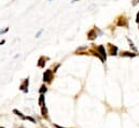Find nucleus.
<instances>
[{"instance_id": "obj_1", "label": "nucleus", "mask_w": 139, "mask_h": 128, "mask_svg": "<svg viewBox=\"0 0 139 128\" xmlns=\"http://www.w3.org/2000/svg\"><path fill=\"white\" fill-rule=\"evenodd\" d=\"M53 80V72L48 69L47 71H44L43 73V82H47V83H51Z\"/></svg>"}, {"instance_id": "obj_2", "label": "nucleus", "mask_w": 139, "mask_h": 128, "mask_svg": "<svg viewBox=\"0 0 139 128\" xmlns=\"http://www.w3.org/2000/svg\"><path fill=\"white\" fill-rule=\"evenodd\" d=\"M28 86H29V77H27V79H25L23 81V83L20 85V89L23 91V93L27 94L28 93Z\"/></svg>"}, {"instance_id": "obj_3", "label": "nucleus", "mask_w": 139, "mask_h": 128, "mask_svg": "<svg viewBox=\"0 0 139 128\" xmlns=\"http://www.w3.org/2000/svg\"><path fill=\"white\" fill-rule=\"evenodd\" d=\"M97 51H98V54H99L100 56L104 58V60L106 61V59H107V54H106V50H105V47L102 46V45H100V46H98Z\"/></svg>"}, {"instance_id": "obj_4", "label": "nucleus", "mask_w": 139, "mask_h": 128, "mask_svg": "<svg viewBox=\"0 0 139 128\" xmlns=\"http://www.w3.org/2000/svg\"><path fill=\"white\" fill-rule=\"evenodd\" d=\"M38 103H39L40 107H44V106H45V96H44V94H40Z\"/></svg>"}, {"instance_id": "obj_5", "label": "nucleus", "mask_w": 139, "mask_h": 128, "mask_svg": "<svg viewBox=\"0 0 139 128\" xmlns=\"http://www.w3.org/2000/svg\"><path fill=\"white\" fill-rule=\"evenodd\" d=\"M48 59H49V58L44 57V56L40 57V59L38 60V67H39V68H44V66H45V60H48Z\"/></svg>"}, {"instance_id": "obj_6", "label": "nucleus", "mask_w": 139, "mask_h": 128, "mask_svg": "<svg viewBox=\"0 0 139 128\" xmlns=\"http://www.w3.org/2000/svg\"><path fill=\"white\" fill-rule=\"evenodd\" d=\"M41 115L42 117H44V120H48L49 118V114H48V108L44 106V107H41Z\"/></svg>"}, {"instance_id": "obj_7", "label": "nucleus", "mask_w": 139, "mask_h": 128, "mask_svg": "<svg viewBox=\"0 0 139 128\" xmlns=\"http://www.w3.org/2000/svg\"><path fill=\"white\" fill-rule=\"evenodd\" d=\"M13 113H15L17 116H20V117H21V118H22V120H23V121H25L26 118H27V116H25L24 114L22 113L21 111H19V110H16V109H14V110H13Z\"/></svg>"}, {"instance_id": "obj_8", "label": "nucleus", "mask_w": 139, "mask_h": 128, "mask_svg": "<svg viewBox=\"0 0 139 128\" xmlns=\"http://www.w3.org/2000/svg\"><path fill=\"white\" fill-rule=\"evenodd\" d=\"M121 56H127V57H135L136 54L134 53H129V52H123L121 53Z\"/></svg>"}, {"instance_id": "obj_9", "label": "nucleus", "mask_w": 139, "mask_h": 128, "mask_svg": "<svg viewBox=\"0 0 139 128\" xmlns=\"http://www.w3.org/2000/svg\"><path fill=\"white\" fill-rule=\"evenodd\" d=\"M109 46H110V50H111V54L112 56H114V55H116V51H118V47L116 46H112L111 44H109Z\"/></svg>"}, {"instance_id": "obj_10", "label": "nucleus", "mask_w": 139, "mask_h": 128, "mask_svg": "<svg viewBox=\"0 0 139 128\" xmlns=\"http://www.w3.org/2000/svg\"><path fill=\"white\" fill-rule=\"evenodd\" d=\"M48 91V87H47V85H41V87H40V89H39V93L40 94H45Z\"/></svg>"}, {"instance_id": "obj_11", "label": "nucleus", "mask_w": 139, "mask_h": 128, "mask_svg": "<svg viewBox=\"0 0 139 128\" xmlns=\"http://www.w3.org/2000/svg\"><path fill=\"white\" fill-rule=\"evenodd\" d=\"M26 120H28V121H30L31 123H34V124H36V120H35V118H33V117L27 116V118H26Z\"/></svg>"}, {"instance_id": "obj_12", "label": "nucleus", "mask_w": 139, "mask_h": 128, "mask_svg": "<svg viewBox=\"0 0 139 128\" xmlns=\"http://www.w3.org/2000/svg\"><path fill=\"white\" fill-rule=\"evenodd\" d=\"M42 33H43V29H41V30H39V31H38V33H37V34H36V38H39V37H40V36H41V34H42Z\"/></svg>"}, {"instance_id": "obj_13", "label": "nucleus", "mask_w": 139, "mask_h": 128, "mask_svg": "<svg viewBox=\"0 0 139 128\" xmlns=\"http://www.w3.org/2000/svg\"><path fill=\"white\" fill-rule=\"evenodd\" d=\"M8 30H9V28H8V27H6V28H4L3 30H0V35H2V34H6Z\"/></svg>"}, {"instance_id": "obj_14", "label": "nucleus", "mask_w": 139, "mask_h": 128, "mask_svg": "<svg viewBox=\"0 0 139 128\" xmlns=\"http://www.w3.org/2000/svg\"><path fill=\"white\" fill-rule=\"evenodd\" d=\"M54 127H55V128H66V127H61V126L57 125V124H54Z\"/></svg>"}, {"instance_id": "obj_15", "label": "nucleus", "mask_w": 139, "mask_h": 128, "mask_svg": "<svg viewBox=\"0 0 139 128\" xmlns=\"http://www.w3.org/2000/svg\"><path fill=\"white\" fill-rule=\"evenodd\" d=\"M136 22L139 24V12H138V14H137V20H136Z\"/></svg>"}, {"instance_id": "obj_16", "label": "nucleus", "mask_w": 139, "mask_h": 128, "mask_svg": "<svg viewBox=\"0 0 139 128\" xmlns=\"http://www.w3.org/2000/svg\"><path fill=\"white\" fill-rule=\"evenodd\" d=\"M4 42H6V41H4V40H2V41H1V42H0V45H1V44H3Z\"/></svg>"}, {"instance_id": "obj_17", "label": "nucleus", "mask_w": 139, "mask_h": 128, "mask_svg": "<svg viewBox=\"0 0 139 128\" xmlns=\"http://www.w3.org/2000/svg\"><path fill=\"white\" fill-rule=\"evenodd\" d=\"M77 1H79V0H72V3L73 2H77Z\"/></svg>"}, {"instance_id": "obj_18", "label": "nucleus", "mask_w": 139, "mask_h": 128, "mask_svg": "<svg viewBox=\"0 0 139 128\" xmlns=\"http://www.w3.org/2000/svg\"><path fill=\"white\" fill-rule=\"evenodd\" d=\"M20 128H24V127H20Z\"/></svg>"}, {"instance_id": "obj_19", "label": "nucleus", "mask_w": 139, "mask_h": 128, "mask_svg": "<svg viewBox=\"0 0 139 128\" xmlns=\"http://www.w3.org/2000/svg\"><path fill=\"white\" fill-rule=\"evenodd\" d=\"M0 128H4V127H0Z\"/></svg>"}]
</instances>
